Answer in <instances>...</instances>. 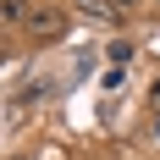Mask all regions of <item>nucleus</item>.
<instances>
[{
    "label": "nucleus",
    "mask_w": 160,
    "mask_h": 160,
    "mask_svg": "<svg viewBox=\"0 0 160 160\" xmlns=\"http://www.w3.org/2000/svg\"><path fill=\"white\" fill-rule=\"evenodd\" d=\"M155 138H160V116H155Z\"/></svg>",
    "instance_id": "nucleus-7"
},
{
    "label": "nucleus",
    "mask_w": 160,
    "mask_h": 160,
    "mask_svg": "<svg viewBox=\"0 0 160 160\" xmlns=\"http://www.w3.org/2000/svg\"><path fill=\"white\" fill-rule=\"evenodd\" d=\"M72 11H78V17H88V22H111V17H122L111 0H72Z\"/></svg>",
    "instance_id": "nucleus-2"
},
{
    "label": "nucleus",
    "mask_w": 160,
    "mask_h": 160,
    "mask_svg": "<svg viewBox=\"0 0 160 160\" xmlns=\"http://www.w3.org/2000/svg\"><path fill=\"white\" fill-rule=\"evenodd\" d=\"M105 61H111L116 72H127V61H132V44H127V39H122V44H111V50H105Z\"/></svg>",
    "instance_id": "nucleus-3"
},
{
    "label": "nucleus",
    "mask_w": 160,
    "mask_h": 160,
    "mask_svg": "<svg viewBox=\"0 0 160 160\" xmlns=\"http://www.w3.org/2000/svg\"><path fill=\"white\" fill-rule=\"evenodd\" d=\"M0 17H6V22H28V11H22V0H6V6H0Z\"/></svg>",
    "instance_id": "nucleus-4"
},
{
    "label": "nucleus",
    "mask_w": 160,
    "mask_h": 160,
    "mask_svg": "<svg viewBox=\"0 0 160 160\" xmlns=\"http://www.w3.org/2000/svg\"><path fill=\"white\" fill-rule=\"evenodd\" d=\"M28 33L39 39V44H55V39L66 33V17L50 11V6H44V11H28Z\"/></svg>",
    "instance_id": "nucleus-1"
},
{
    "label": "nucleus",
    "mask_w": 160,
    "mask_h": 160,
    "mask_svg": "<svg viewBox=\"0 0 160 160\" xmlns=\"http://www.w3.org/2000/svg\"><path fill=\"white\" fill-rule=\"evenodd\" d=\"M111 6H116V11H122V17H127V11H132V6H138V0H111Z\"/></svg>",
    "instance_id": "nucleus-6"
},
{
    "label": "nucleus",
    "mask_w": 160,
    "mask_h": 160,
    "mask_svg": "<svg viewBox=\"0 0 160 160\" xmlns=\"http://www.w3.org/2000/svg\"><path fill=\"white\" fill-rule=\"evenodd\" d=\"M149 105H155V116H160V78L149 83Z\"/></svg>",
    "instance_id": "nucleus-5"
}]
</instances>
